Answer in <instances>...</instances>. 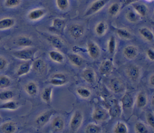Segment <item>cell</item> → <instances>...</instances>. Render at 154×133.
Here are the masks:
<instances>
[{"label":"cell","instance_id":"cell-1","mask_svg":"<svg viewBox=\"0 0 154 133\" xmlns=\"http://www.w3.org/2000/svg\"><path fill=\"white\" fill-rule=\"evenodd\" d=\"M37 52L38 49L37 47H30L13 51L11 55L18 59L23 61H31L34 59Z\"/></svg>","mask_w":154,"mask_h":133},{"label":"cell","instance_id":"cell-2","mask_svg":"<svg viewBox=\"0 0 154 133\" xmlns=\"http://www.w3.org/2000/svg\"><path fill=\"white\" fill-rule=\"evenodd\" d=\"M56 111L54 110H46L40 113L35 119L34 123L38 128L45 126L51 119Z\"/></svg>","mask_w":154,"mask_h":133},{"label":"cell","instance_id":"cell-3","mask_svg":"<svg viewBox=\"0 0 154 133\" xmlns=\"http://www.w3.org/2000/svg\"><path fill=\"white\" fill-rule=\"evenodd\" d=\"M125 73L131 81L136 83L141 77V70L137 65L129 64L125 67Z\"/></svg>","mask_w":154,"mask_h":133},{"label":"cell","instance_id":"cell-4","mask_svg":"<svg viewBox=\"0 0 154 133\" xmlns=\"http://www.w3.org/2000/svg\"><path fill=\"white\" fill-rule=\"evenodd\" d=\"M110 0H96L93 1L87 8L84 13L85 17L92 16L100 11Z\"/></svg>","mask_w":154,"mask_h":133},{"label":"cell","instance_id":"cell-5","mask_svg":"<svg viewBox=\"0 0 154 133\" xmlns=\"http://www.w3.org/2000/svg\"><path fill=\"white\" fill-rule=\"evenodd\" d=\"M84 120V116L80 110H76L72 114L70 122L69 127L73 132H76L81 126Z\"/></svg>","mask_w":154,"mask_h":133},{"label":"cell","instance_id":"cell-6","mask_svg":"<svg viewBox=\"0 0 154 133\" xmlns=\"http://www.w3.org/2000/svg\"><path fill=\"white\" fill-rule=\"evenodd\" d=\"M68 32L72 38L78 40L84 35L85 27L78 23H72L68 27Z\"/></svg>","mask_w":154,"mask_h":133},{"label":"cell","instance_id":"cell-7","mask_svg":"<svg viewBox=\"0 0 154 133\" xmlns=\"http://www.w3.org/2000/svg\"><path fill=\"white\" fill-rule=\"evenodd\" d=\"M69 82V77L63 72H57L52 75L49 79V83L54 86H62Z\"/></svg>","mask_w":154,"mask_h":133},{"label":"cell","instance_id":"cell-8","mask_svg":"<svg viewBox=\"0 0 154 133\" xmlns=\"http://www.w3.org/2000/svg\"><path fill=\"white\" fill-rule=\"evenodd\" d=\"M108 84L111 90L116 93H119L122 92L125 88V85L123 80H122L119 77H114L111 78L109 80Z\"/></svg>","mask_w":154,"mask_h":133},{"label":"cell","instance_id":"cell-9","mask_svg":"<svg viewBox=\"0 0 154 133\" xmlns=\"http://www.w3.org/2000/svg\"><path fill=\"white\" fill-rule=\"evenodd\" d=\"M87 52L90 58L93 60L98 59L100 56V49L93 41H88L87 44Z\"/></svg>","mask_w":154,"mask_h":133},{"label":"cell","instance_id":"cell-10","mask_svg":"<svg viewBox=\"0 0 154 133\" xmlns=\"http://www.w3.org/2000/svg\"><path fill=\"white\" fill-rule=\"evenodd\" d=\"M109 116L108 111L101 107L94 108L92 113V118L96 122H103L108 119Z\"/></svg>","mask_w":154,"mask_h":133},{"label":"cell","instance_id":"cell-11","mask_svg":"<svg viewBox=\"0 0 154 133\" xmlns=\"http://www.w3.org/2000/svg\"><path fill=\"white\" fill-rule=\"evenodd\" d=\"M66 24V20L62 18L56 17L52 21V24L49 29L54 33H62Z\"/></svg>","mask_w":154,"mask_h":133},{"label":"cell","instance_id":"cell-12","mask_svg":"<svg viewBox=\"0 0 154 133\" xmlns=\"http://www.w3.org/2000/svg\"><path fill=\"white\" fill-rule=\"evenodd\" d=\"M114 69V62L111 59H106L103 60L100 64L99 71L101 75L104 76L109 75Z\"/></svg>","mask_w":154,"mask_h":133},{"label":"cell","instance_id":"cell-13","mask_svg":"<svg viewBox=\"0 0 154 133\" xmlns=\"http://www.w3.org/2000/svg\"><path fill=\"white\" fill-rule=\"evenodd\" d=\"M52 130L54 132H60L62 131L65 126V122L64 119L59 115L54 116L51 123Z\"/></svg>","mask_w":154,"mask_h":133},{"label":"cell","instance_id":"cell-14","mask_svg":"<svg viewBox=\"0 0 154 133\" xmlns=\"http://www.w3.org/2000/svg\"><path fill=\"white\" fill-rule=\"evenodd\" d=\"M123 54L125 58L128 60L135 59L138 55V47L134 45L126 46L123 50Z\"/></svg>","mask_w":154,"mask_h":133},{"label":"cell","instance_id":"cell-15","mask_svg":"<svg viewBox=\"0 0 154 133\" xmlns=\"http://www.w3.org/2000/svg\"><path fill=\"white\" fill-rule=\"evenodd\" d=\"M45 38L48 42L54 48L55 50H60L64 46V42L61 38L56 35H46Z\"/></svg>","mask_w":154,"mask_h":133},{"label":"cell","instance_id":"cell-16","mask_svg":"<svg viewBox=\"0 0 154 133\" xmlns=\"http://www.w3.org/2000/svg\"><path fill=\"white\" fill-rule=\"evenodd\" d=\"M46 14V10L43 8H37L30 10L27 15L29 20L32 21H36L40 20Z\"/></svg>","mask_w":154,"mask_h":133},{"label":"cell","instance_id":"cell-17","mask_svg":"<svg viewBox=\"0 0 154 133\" xmlns=\"http://www.w3.org/2000/svg\"><path fill=\"white\" fill-rule=\"evenodd\" d=\"M81 77L89 84H93L96 81V73L91 67L84 68L81 73Z\"/></svg>","mask_w":154,"mask_h":133},{"label":"cell","instance_id":"cell-18","mask_svg":"<svg viewBox=\"0 0 154 133\" xmlns=\"http://www.w3.org/2000/svg\"><path fill=\"white\" fill-rule=\"evenodd\" d=\"M14 43L19 47L26 48L32 47L33 44V41L32 39L26 35H19L14 40Z\"/></svg>","mask_w":154,"mask_h":133},{"label":"cell","instance_id":"cell-19","mask_svg":"<svg viewBox=\"0 0 154 133\" xmlns=\"http://www.w3.org/2000/svg\"><path fill=\"white\" fill-rule=\"evenodd\" d=\"M46 68V64L42 59H37L32 62V69L38 74H44Z\"/></svg>","mask_w":154,"mask_h":133},{"label":"cell","instance_id":"cell-20","mask_svg":"<svg viewBox=\"0 0 154 133\" xmlns=\"http://www.w3.org/2000/svg\"><path fill=\"white\" fill-rule=\"evenodd\" d=\"M32 69L31 61H24L21 63L16 71V75L17 77H22L28 74Z\"/></svg>","mask_w":154,"mask_h":133},{"label":"cell","instance_id":"cell-21","mask_svg":"<svg viewBox=\"0 0 154 133\" xmlns=\"http://www.w3.org/2000/svg\"><path fill=\"white\" fill-rule=\"evenodd\" d=\"M17 129L16 123L12 120L6 121L0 125L1 133H15Z\"/></svg>","mask_w":154,"mask_h":133},{"label":"cell","instance_id":"cell-22","mask_svg":"<svg viewBox=\"0 0 154 133\" xmlns=\"http://www.w3.org/2000/svg\"><path fill=\"white\" fill-rule=\"evenodd\" d=\"M24 90L29 96H35L38 92V86L34 81L31 80L24 85Z\"/></svg>","mask_w":154,"mask_h":133},{"label":"cell","instance_id":"cell-23","mask_svg":"<svg viewBox=\"0 0 154 133\" xmlns=\"http://www.w3.org/2000/svg\"><path fill=\"white\" fill-rule=\"evenodd\" d=\"M67 58H68V59L70 61V62L73 66L78 67V68L81 67L85 62L84 58L79 55L75 53L68 54Z\"/></svg>","mask_w":154,"mask_h":133},{"label":"cell","instance_id":"cell-24","mask_svg":"<svg viewBox=\"0 0 154 133\" xmlns=\"http://www.w3.org/2000/svg\"><path fill=\"white\" fill-rule=\"evenodd\" d=\"M138 32L140 36L149 43L154 42V34L151 29L147 27H141L138 29Z\"/></svg>","mask_w":154,"mask_h":133},{"label":"cell","instance_id":"cell-25","mask_svg":"<svg viewBox=\"0 0 154 133\" xmlns=\"http://www.w3.org/2000/svg\"><path fill=\"white\" fill-rule=\"evenodd\" d=\"M131 5L134 10L137 14H138L141 17H145L147 15L148 13V7L145 4L139 2H136L134 3H132Z\"/></svg>","mask_w":154,"mask_h":133},{"label":"cell","instance_id":"cell-26","mask_svg":"<svg viewBox=\"0 0 154 133\" xmlns=\"http://www.w3.org/2000/svg\"><path fill=\"white\" fill-rule=\"evenodd\" d=\"M53 87L51 86L45 87L40 94L42 100L46 104H49L52 101Z\"/></svg>","mask_w":154,"mask_h":133},{"label":"cell","instance_id":"cell-27","mask_svg":"<svg viewBox=\"0 0 154 133\" xmlns=\"http://www.w3.org/2000/svg\"><path fill=\"white\" fill-rule=\"evenodd\" d=\"M48 55L50 59L55 63L62 64L64 61L65 57L64 55L58 50H50L48 53Z\"/></svg>","mask_w":154,"mask_h":133},{"label":"cell","instance_id":"cell-28","mask_svg":"<svg viewBox=\"0 0 154 133\" xmlns=\"http://www.w3.org/2000/svg\"><path fill=\"white\" fill-rule=\"evenodd\" d=\"M147 104V96L144 90L140 91L136 97V105L139 108H143Z\"/></svg>","mask_w":154,"mask_h":133},{"label":"cell","instance_id":"cell-29","mask_svg":"<svg viewBox=\"0 0 154 133\" xmlns=\"http://www.w3.org/2000/svg\"><path fill=\"white\" fill-rule=\"evenodd\" d=\"M134 98L131 93L126 92L121 99L122 106L123 108L128 109L132 107L134 105Z\"/></svg>","mask_w":154,"mask_h":133},{"label":"cell","instance_id":"cell-30","mask_svg":"<svg viewBox=\"0 0 154 133\" xmlns=\"http://www.w3.org/2000/svg\"><path fill=\"white\" fill-rule=\"evenodd\" d=\"M19 106V104L17 101L11 99L5 102H2V103L0 104V110L14 111L18 109Z\"/></svg>","mask_w":154,"mask_h":133},{"label":"cell","instance_id":"cell-31","mask_svg":"<svg viewBox=\"0 0 154 133\" xmlns=\"http://www.w3.org/2000/svg\"><path fill=\"white\" fill-rule=\"evenodd\" d=\"M114 31L117 35L123 39L126 40H129L133 38V35L126 28H116L114 29Z\"/></svg>","mask_w":154,"mask_h":133},{"label":"cell","instance_id":"cell-32","mask_svg":"<svg viewBox=\"0 0 154 133\" xmlns=\"http://www.w3.org/2000/svg\"><path fill=\"white\" fill-rule=\"evenodd\" d=\"M108 30V25L105 21L99 22L94 27L95 34L99 36L102 37L104 35Z\"/></svg>","mask_w":154,"mask_h":133},{"label":"cell","instance_id":"cell-33","mask_svg":"<svg viewBox=\"0 0 154 133\" xmlns=\"http://www.w3.org/2000/svg\"><path fill=\"white\" fill-rule=\"evenodd\" d=\"M15 25V20L12 17H4L0 19V30L8 29Z\"/></svg>","mask_w":154,"mask_h":133},{"label":"cell","instance_id":"cell-34","mask_svg":"<svg viewBox=\"0 0 154 133\" xmlns=\"http://www.w3.org/2000/svg\"><path fill=\"white\" fill-rule=\"evenodd\" d=\"M109 114L111 117H117L119 116L121 114V108L118 102L116 100L112 101V103L110 106L109 110Z\"/></svg>","mask_w":154,"mask_h":133},{"label":"cell","instance_id":"cell-35","mask_svg":"<svg viewBox=\"0 0 154 133\" xmlns=\"http://www.w3.org/2000/svg\"><path fill=\"white\" fill-rule=\"evenodd\" d=\"M112 132L113 133H128V127L125 122L119 121L115 123Z\"/></svg>","mask_w":154,"mask_h":133},{"label":"cell","instance_id":"cell-36","mask_svg":"<svg viewBox=\"0 0 154 133\" xmlns=\"http://www.w3.org/2000/svg\"><path fill=\"white\" fill-rule=\"evenodd\" d=\"M125 17L128 22L133 23L139 22L141 18V17L138 14H137L134 10L128 11L126 13Z\"/></svg>","mask_w":154,"mask_h":133},{"label":"cell","instance_id":"cell-37","mask_svg":"<svg viewBox=\"0 0 154 133\" xmlns=\"http://www.w3.org/2000/svg\"><path fill=\"white\" fill-rule=\"evenodd\" d=\"M14 96L15 94L13 90L4 89L0 92V101L5 102L13 99Z\"/></svg>","mask_w":154,"mask_h":133},{"label":"cell","instance_id":"cell-38","mask_svg":"<svg viewBox=\"0 0 154 133\" xmlns=\"http://www.w3.org/2000/svg\"><path fill=\"white\" fill-rule=\"evenodd\" d=\"M121 10V5L119 3L115 2L112 3L108 8V14L111 17L116 16Z\"/></svg>","mask_w":154,"mask_h":133},{"label":"cell","instance_id":"cell-39","mask_svg":"<svg viewBox=\"0 0 154 133\" xmlns=\"http://www.w3.org/2000/svg\"><path fill=\"white\" fill-rule=\"evenodd\" d=\"M12 83L11 79L7 75H0V89H6Z\"/></svg>","mask_w":154,"mask_h":133},{"label":"cell","instance_id":"cell-40","mask_svg":"<svg viewBox=\"0 0 154 133\" xmlns=\"http://www.w3.org/2000/svg\"><path fill=\"white\" fill-rule=\"evenodd\" d=\"M102 128L95 123H90L85 128V133H100Z\"/></svg>","mask_w":154,"mask_h":133},{"label":"cell","instance_id":"cell-41","mask_svg":"<svg viewBox=\"0 0 154 133\" xmlns=\"http://www.w3.org/2000/svg\"><path fill=\"white\" fill-rule=\"evenodd\" d=\"M117 47V41L116 37L113 35H111L107 43V49L110 55H114Z\"/></svg>","mask_w":154,"mask_h":133},{"label":"cell","instance_id":"cell-42","mask_svg":"<svg viewBox=\"0 0 154 133\" xmlns=\"http://www.w3.org/2000/svg\"><path fill=\"white\" fill-rule=\"evenodd\" d=\"M76 93L83 99H88L91 95V92L90 89L84 87H78L76 89Z\"/></svg>","mask_w":154,"mask_h":133},{"label":"cell","instance_id":"cell-43","mask_svg":"<svg viewBox=\"0 0 154 133\" xmlns=\"http://www.w3.org/2000/svg\"><path fill=\"white\" fill-rule=\"evenodd\" d=\"M134 131L135 133H149L147 126L141 121H138L135 123Z\"/></svg>","mask_w":154,"mask_h":133},{"label":"cell","instance_id":"cell-44","mask_svg":"<svg viewBox=\"0 0 154 133\" xmlns=\"http://www.w3.org/2000/svg\"><path fill=\"white\" fill-rule=\"evenodd\" d=\"M57 8L61 11H66L69 7V0H55Z\"/></svg>","mask_w":154,"mask_h":133},{"label":"cell","instance_id":"cell-45","mask_svg":"<svg viewBox=\"0 0 154 133\" xmlns=\"http://www.w3.org/2000/svg\"><path fill=\"white\" fill-rule=\"evenodd\" d=\"M21 3V0H5L4 5L7 8H12L19 6Z\"/></svg>","mask_w":154,"mask_h":133},{"label":"cell","instance_id":"cell-46","mask_svg":"<svg viewBox=\"0 0 154 133\" xmlns=\"http://www.w3.org/2000/svg\"><path fill=\"white\" fill-rule=\"evenodd\" d=\"M146 119L147 124L154 129V113L151 111L147 113Z\"/></svg>","mask_w":154,"mask_h":133},{"label":"cell","instance_id":"cell-47","mask_svg":"<svg viewBox=\"0 0 154 133\" xmlns=\"http://www.w3.org/2000/svg\"><path fill=\"white\" fill-rule=\"evenodd\" d=\"M8 65V62L7 59L5 57L0 55V71L6 69Z\"/></svg>","mask_w":154,"mask_h":133},{"label":"cell","instance_id":"cell-48","mask_svg":"<svg viewBox=\"0 0 154 133\" xmlns=\"http://www.w3.org/2000/svg\"><path fill=\"white\" fill-rule=\"evenodd\" d=\"M146 56L150 61H154V49L149 48L146 50Z\"/></svg>","mask_w":154,"mask_h":133},{"label":"cell","instance_id":"cell-49","mask_svg":"<svg viewBox=\"0 0 154 133\" xmlns=\"http://www.w3.org/2000/svg\"><path fill=\"white\" fill-rule=\"evenodd\" d=\"M138 2V0H122V7H125L128 5H131L132 3Z\"/></svg>","mask_w":154,"mask_h":133},{"label":"cell","instance_id":"cell-50","mask_svg":"<svg viewBox=\"0 0 154 133\" xmlns=\"http://www.w3.org/2000/svg\"><path fill=\"white\" fill-rule=\"evenodd\" d=\"M149 84L151 87H154V73L150 75V76L149 77Z\"/></svg>","mask_w":154,"mask_h":133},{"label":"cell","instance_id":"cell-51","mask_svg":"<svg viewBox=\"0 0 154 133\" xmlns=\"http://www.w3.org/2000/svg\"><path fill=\"white\" fill-rule=\"evenodd\" d=\"M151 104L152 106L154 107V95H153L152 98H151Z\"/></svg>","mask_w":154,"mask_h":133},{"label":"cell","instance_id":"cell-52","mask_svg":"<svg viewBox=\"0 0 154 133\" xmlns=\"http://www.w3.org/2000/svg\"><path fill=\"white\" fill-rule=\"evenodd\" d=\"M2 117H1V114H0V123H1V121H2Z\"/></svg>","mask_w":154,"mask_h":133},{"label":"cell","instance_id":"cell-53","mask_svg":"<svg viewBox=\"0 0 154 133\" xmlns=\"http://www.w3.org/2000/svg\"><path fill=\"white\" fill-rule=\"evenodd\" d=\"M2 37H1V36H0V43H1V42L2 41Z\"/></svg>","mask_w":154,"mask_h":133},{"label":"cell","instance_id":"cell-54","mask_svg":"<svg viewBox=\"0 0 154 133\" xmlns=\"http://www.w3.org/2000/svg\"><path fill=\"white\" fill-rule=\"evenodd\" d=\"M147 1H149V2H150V1H153V0H146Z\"/></svg>","mask_w":154,"mask_h":133},{"label":"cell","instance_id":"cell-55","mask_svg":"<svg viewBox=\"0 0 154 133\" xmlns=\"http://www.w3.org/2000/svg\"><path fill=\"white\" fill-rule=\"evenodd\" d=\"M77 1H81V0H77Z\"/></svg>","mask_w":154,"mask_h":133},{"label":"cell","instance_id":"cell-56","mask_svg":"<svg viewBox=\"0 0 154 133\" xmlns=\"http://www.w3.org/2000/svg\"><path fill=\"white\" fill-rule=\"evenodd\" d=\"M153 14H154V11H153Z\"/></svg>","mask_w":154,"mask_h":133}]
</instances>
